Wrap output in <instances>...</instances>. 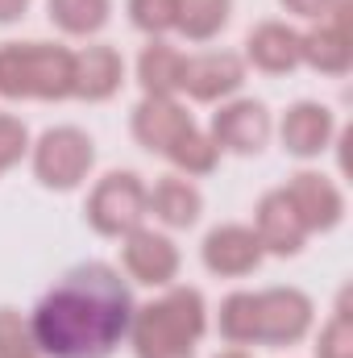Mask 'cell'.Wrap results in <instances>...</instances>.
I'll return each mask as SVG.
<instances>
[{"instance_id":"cell-1","label":"cell","mask_w":353,"mask_h":358,"mask_svg":"<svg viewBox=\"0 0 353 358\" xmlns=\"http://www.w3.org/2000/svg\"><path fill=\"white\" fill-rule=\"evenodd\" d=\"M133 304L121 275L104 263L67 271L54 292L33 308V346L50 358H108L129 334Z\"/></svg>"},{"instance_id":"cell-2","label":"cell","mask_w":353,"mask_h":358,"mask_svg":"<svg viewBox=\"0 0 353 358\" xmlns=\"http://www.w3.org/2000/svg\"><path fill=\"white\" fill-rule=\"evenodd\" d=\"M204 296L195 287H175L163 300L133 313L129 334L137 358H195V342L204 334Z\"/></svg>"},{"instance_id":"cell-3","label":"cell","mask_w":353,"mask_h":358,"mask_svg":"<svg viewBox=\"0 0 353 358\" xmlns=\"http://www.w3.org/2000/svg\"><path fill=\"white\" fill-rule=\"evenodd\" d=\"M4 100H63L75 96V55L54 42H4L0 46Z\"/></svg>"},{"instance_id":"cell-4","label":"cell","mask_w":353,"mask_h":358,"mask_svg":"<svg viewBox=\"0 0 353 358\" xmlns=\"http://www.w3.org/2000/svg\"><path fill=\"white\" fill-rule=\"evenodd\" d=\"M146 208H150L146 183L133 176V171H112V176L100 179L96 192H91L88 221H91V229L104 234V238H125L129 229L142 225Z\"/></svg>"},{"instance_id":"cell-5","label":"cell","mask_w":353,"mask_h":358,"mask_svg":"<svg viewBox=\"0 0 353 358\" xmlns=\"http://www.w3.org/2000/svg\"><path fill=\"white\" fill-rule=\"evenodd\" d=\"M91 163H96L91 138L84 129H75V125L46 129L38 138V146H33V176L46 187H59V192L80 187V179L91 171Z\"/></svg>"},{"instance_id":"cell-6","label":"cell","mask_w":353,"mask_h":358,"mask_svg":"<svg viewBox=\"0 0 353 358\" xmlns=\"http://www.w3.org/2000/svg\"><path fill=\"white\" fill-rule=\"evenodd\" d=\"M350 0H341L312 34H299V63L324 71V76H345L353 67V34H350Z\"/></svg>"},{"instance_id":"cell-7","label":"cell","mask_w":353,"mask_h":358,"mask_svg":"<svg viewBox=\"0 0 353 358\" xmlns=\"http://www.w3.org/2000/svg\"><path fill=\"white\" fill-rule=\"evenodd\" d=\"M312 325V300L295 287L258 292V342L266 346H295Z\"/></svg>"},{"instance_id":"cell-8","label":"cell","mask_w":353,"mask_h":358,"mask_svg":"<svg viewBox=\"0 0 353 358\" xmlns=\"http://www.w3.org/2000/svg\"><path fill=\"white\" fill-rule=\"evenodd\" d=\"M270 138V113L258 100H233L212 117V146L233 155H258Z\"/></svg>"},{"instance_id":"cell-9","label":"cell","mask_w":353,"mask_h":358,"mask_svg":"<svg viewBox=\"0 0 353 358\" xmlns=\"http://www.w3.org/2000/svg\"><path fill=\"white\" fill-rule=\"evenodd\" d=\"M283 196L291 200V208L299 213V221H303L308 234H312V229H333V225L341 221V213H345V196L337 192L333 179L320 176V171H299V176H291V183L283 187Z\"/></svg>"},{"instance_id":"cell-10","label":"cell","mask_w":353,"mask_h":358,"mask_svg":"<svg viewBox=\"0 0 353 358\" xmlns=\"http://www.w3.org/2000/svg\"><path fill=\"white\" fill-rule=\"evenodd\" d=\"M121 259H125V271L137 279V283H150V287H163L171 283L179 271V250L171 238L154 234V229H129L125 234V246H121Z\"/></svg>"},{"instance_id":"cell-11","label":"cell","mask_w":353,"mask_h":358,"mask_svg":"<svg viewBox=\"0 0 353 358\" xmlns=\"http://www.w3.org/2000/svg\"><path fill=\"white\" fill-rule=\"evenodd\" d=\"M187 129H191V113L171 96H146L133 108V138L154 155H167Z\"/></svg>"},{"instance_id":"cell-12","label":"cell","mask_w":353,"mask_h":358,"mask_svg":"<svg viewBox=\"0 0 353 358\" xmlns=\"http://www.w3.org/2000/svg\"><path fill=\"white\" fill-rule=\"evenodd\" d=\"M246 84V63L229 50L220 55H195V59H183V80L179 88H187L191 100H220L229 92H237Z\"/></svg>"},{"instance_id":"cell-13","label":"cell","mask_w":353,"mask_h":358,"mask_svg":"<svg viewBox=\"0 0 353 358\" xmlns=\"http://www.w3.org/2000/svg\"><path fill=\"white\" fill-rule=\"evenodd\" d=\"M262 263V242L246 225H220L204 238V267L212 275H250Z\"/></svg>"},{"instance_id":"cell-14","label":"cell","mask_w":353,"mask_h":358,"mask_svg":"<svg viewBox=\"0 0 353 358\" xmlns=\"http://www.w3.org/2000/svg\"><path fill=\"white\" fill-rule=\"evenodd\" d=\"M333 129H337V121H333V113H329L324 104L299 100V104H291L287 117H283V146H287L291 155H299V159H312V155L329 150Z\"/></svg>"},{"instance_id":"cell-15","label":"cell","mask_w":353,"mask_h":358,"mask_svg":"<svg viewBox=\"0 0 353 358\" xmlns=\"http://www.w3.org/2000/svg\"><path fill=\"white\" fill-rule=\"evenodd\" d=\"M254 234H258L262 250H274V255H299L308 229H303L299 213L291 208V200L283 196V187H278V192H266L262 200H258V229H254Z\"/></svg>"},{"instance_id":"cell-16","label":"cell","mask_w":353,"mask_h":358,"mask_svg":"<svg viewBox=\"0 0 353 358\" xmlns=\"http://www.w3.org/2000/svg\"><path fill=\"white\" fill-rule=\"evenodd\" d=\"M125 80V59L112 46H88L75 55V96L80 100H108Z\"/></svg>"},{"instance_id":"cell-17","label":"cell","mask_w":353,"mask_h":358,"mask_svg":"<svg viewBox=\"0 0 353 358\" xmlns=\"http://www.w3.org/2000/svg\"><path fill=\"white\" fill-rule=\"evenodd\" d=\"M246 46H250V63L270 71V76H283V71H295L299 67V34L287 29L283 21L258 25Z\"/></svg>"},{"instance_id":"cell-18","label":"cell","mask_w":353,"mask_h":358,"mask_svg":"<svg viewBox=\"0 0 353 358\" xmlns=\"http://www.w3.org/2000/svg\"><path fill=\"white\" fill-rule=\"evenodd\" d=\"M150 208L167 221V225H175V229H187V225H195L200 221V208H204V196L187 183V179L179 176H167L158 179V187L150 192Z\"/></svg>"},{"instance_id":"cell-19","label":"cell","mask_w":353,"mask_h":358,"mask_svg":"<svg viewBox=\"0 0 353 358\" xmlns=\"http://www.w3.org/2000/svg\"><path fill=\"white\" fill-rule=\"evenodd\" d=\"M137 80L146 96H171L179 92V80H183V55L167 42H150L137 59Z\"/></svg>"},{"instance_id":"cell-20","label":"cell","mask_w":353,"mask_h":358,"mask_svg":"<svg viewBox=\"0 0 353 358\" xmlns=\"http://www.w3.org/2000/svg\"><path fill=\"white\" fill-rule=\"evenodd\" d=\"M233 0H179V25L191 42H208L229 25Z\"/></svg>"},{"instance_id":"cell-21","label":"cell","mask_w":353,"mask_h":358,"mask_svg":"<svg viewBox=\"0 0 353 358\" xmlns=\"http://www.w3.org/2000/svg\"><path fill=\"white\" fill-rule=\"evenodd\" d=\"M50 21L63 34L88 38L96 29H104L108 21V0H50Z\"/></svg>"},{"instance_id":"cell-22","label":"cell","mask_w":353,"mask_h":358,"mask_svg":"<svg viewBox=\"0 0 353 358\" xmlns=\"http://www.w3.org/2000/svg\"><path fill=\"white\" fill-rule=\"evenodd\" d=\"M220 334L233 346H250L258 342V296L254 292H233L220 304Z\"/></svg>"},{"instance_id":"cell-23","label":"cell","mask_w":353,"mask_h":358,"mask_svg":"<svg viewBox=\"0 0 353 358\" xmlns=\"http://www.w3.org/2000/svg\"><path fill=\"white\" fill-rule=\"evenodd\" d=\"M167 159L175 163L179 171H187V176H208V171L216 167V146H212V138H204V134L191 125L175 146L167 150Z\"/></svg>"},{"instance_id":"cell-24","label":"cell","mask_w":353,"mask_h":358,"mask_svg":"<svg viewBox=\"0 0 353 358\" xmlns=\"http://www.w3.org/2000/svg\"><path fill=\"white\" fill-rule=\"evenodd\" d=\"M316 358H353V321H350V304L341 300L337 317L320 329L316 338Z\"/></svg>"},{"instance_id":"cell-25","label":"cell","mask_w":353,"mask_h":358,"mask_svg":"<svg viewBox=\"0 0 353 358\" xmlns=\"http://www.w3.org/2000/svg\"><path fill=\"white\" fill-rule=\"evenodd\" d=\"M0 358H38L29 325L13 308H0Z\"/></svg>"},{"instance_id":"cell-26","label":"cell","mask_w":353,"mask_h":358,"mask_svg":"<svg viewBox=\"0 0 353 358\" xmlns=\"http://www.w3.org/2000/svg\"><path fill=\"white\" fill-rule=\"evenodd\" d=\"M129 13L146 34H167L179 25V0H129Z\"/></svg>"},{"instance_id":"cell-27","label":"cell","mask_w":353,"mask_h":358,"mask_svg":"<svg viewBox=\"0 0 353 358\" xmlns=\"http://www.w3.org/2000/svg\"><path fill=\"white\" fill-rule=\"evenodd\" d=\"M25 146H29V134H25V125H21L17 117L0 113V176H4L13 163H21Z\"/></svg>"},{"instance_id":"cell-28","label":"cell","mask_w":353,"mask_h":358,"mask_svg":"<svg viewBox=\"0 0 353 358\" xmlns=\"http://www.w3.org/2000/svg\"><path fill=\"white\" fill-rule=\"evenodd\" d=\"M337 4H341V0H283L287 13H295V17H316V21H324Z\"/></svg>"},{"instance_id":"cell-29","label":"cell","mask_w":353,"mask_h":358,"mask_svg":"<svg viewBox=\"0 0 353 358\" xmlns=\"http://www.w3.org/2000/svg\"><path fill=\"white\" fill-rule=\"evenodd\" d=\"M29 0H0V21H17Z\"/></svg>"},{"instance_id":"cell-30","label":"cell","mask_w":353,"mask_h":358,"mask_svg":"<svg viewBox=\"0 0 353 358\" xmlns=\"http://www.w3.org/2000/svg\"><path fill=\"white\" fill-rule=\"evenodd\" d=\"M216 358H250V355H241V350H229V355H216Z\"/></svg>"}]
</instances>
